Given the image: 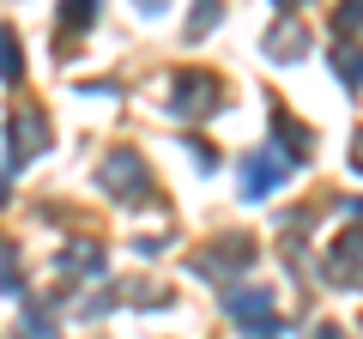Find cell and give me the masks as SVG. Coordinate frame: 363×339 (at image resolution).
<instances>
[{"mask_svg":"<svg viewBox=\"0 0 363 339\" xmlns=\"http://www.w3.org/2000/svg\"><path fill=\"white\" fill-rule=\"evenodd\" d=\"M97 176H104V188H109L116 200H140V194H145V164H140V152H109Z\"/></svg>","mask_w":363,"mask_h":339,"instance_id":"1","label":"cell"},{"mask_svg":"<svg viewBox=\"0 0 363 339\" xmlns=\"http://www.w3.org/2000/svg\"><path fill=\"white\" fill-rule=\"evenodd\" d=\"M279 176H285V164H279L272 152H248L242 157V194L248 200H267L272 188H279Z\"/></svg>","mask_w":363,"mask_h":339,"instance_id":"2","label":"cell"},{"mask_svg":"<svg viewBox=\"0 0 363 339\" xmlns=\"http://www.w3.org/2000/svg\"><path fill=\"white\" fill-rule=\"evenodd\" d=\"M327 273L339 279V285H363V230H345L333 243V255H327Z\"/></svg>","mask_w":363,"mask_h":339,"instance_id":"3","label":"cell"},{"mask_svg":"<svg viewBox=\"0 0 363 339\" xmlns=\"http://www.w3.org/2000/svg\"><path fill=\"white\" fill-rule=\"evenodd\" d=\"M43 145H49V121L30 116V109H18V116H13V170H18V164H30Z\"/></svg>","mask_w":363,"mask_h":339,"instance_id":"4","label":"cell"},{"mask_svg":"<svg viewBox=\"0 0 363 339\" xmlns=\"http://www.w3.org/2000/svg\"><path fill=\"white\" fill-rule=\"evenodd\" d=\"M176 116H188V109H194V116H206V109H218V97H212V79L206 73H182L176 79Z\"/></svg>","mask_w":363,"mask_h":339,"instance_id":"5","label":"cell"},{"mask_svg":"<svg viewBox=\"0 0 363 339\" xmlns=\"http://www.w3.org/2000/svg\"><path fill=\"white\" fill-rule=\"evenodd\" d=\"M224 303H230V315H236V321H248V327H255V321H272V297H267L260 285H248V291H230Z\"/></svg>","mask_w":363,"mask_h":339,"instance_id":"6","label":"cell"},{"mask_svg":"<svg viewBox=\"0 0 363 339\" xmlns=\"http://www.w3.org/2000/svg\"><path fill=\"white\" fill-rule=\"evenodd\" d=\"M255 261V248L248 243H230V248H212L206 261H200V273H230V267H248Z\"/></svg>","mask_w":363,"mask_h":339,"instance_id":"7","label":"cell"},{"mask_svg":"<svg viewBox=\"0 0 363 339\" xmlns=\"http://www.w3.org/2000/svg\"><path fill=\"white\" fill-rule=\"evenodd\" d=\"M0 79H6V85H18V79H25V61H18V37L6 25H0Z\"/></svg>","mask_w":363,"mask_h":339,"instance_id":"8","label":"cell"},{"mask_svg":"<svg viewBox=\"0 0 363 339\" xmlns=\"http://www.w3.org/2000/svg\"><path fill=\"white\" fill-rule=\"evenodd\" d=\"M267 55H272V61H297V55H303V30H297V25H291V30H272V37H267Z\"/></svg>","mask_w":363,"mask_h":339,"instance_id":"9","label":"cell"},{"mask_svg":"<svg viewBox=\"0 0 363 339\" xmlns=\"http://www.w3.org/2000/svg\"><path fill=\"white\" fill-rule=\"evenodd\" d=\"M333 30H339V37H357V30H363V0H339Z\"/></svg>","mask_w":363,"mask_h":339,"instance_id":"10","label":"cell"},{"mask_svg":"<svg viewBox=\"0 0 363 339\" xmlns=\"http://www.w3.org/2000/svg\"><path fill=\"white\" fill-rule=\"evenodd\" d=\"M218 18H224V6H218V0H200V6H194V18H188V37H206V30L218 25Z\"/></svg>","mask_w":363,"mask_h":339,"instance_id":"11","label":"cell"},{"mask_svg":"<svg viewBox=\"0 0 363 339\" xmlns=\"http://www.w3.org/2000/svg\"><path fill=\"white\" fill-rule=\"evenodd\" d=\"M61 18H67V30L91 25V18H97V0H67V6H61Z\"/></svg>","mask_w":363,"mask_h":339,"instance_id":"12","label":"cell"},{"mask_svg":"<svg viewBox=\"0 0 363 339\" xmlns=\"http://www.w3.org/2000/svg\"><path fill=\"white\" fill-rule=\"evenodd\" d=\"M333 67L345 73V85H363V55H351V49H333Z\"/></svg>","mask_w":363,"mask_h":339,"instance_id":"13","label":"cell"},{"mask_svg":"<svg viewBox=\"0 0 363 339\" xmlns=\"http://www.w3.org/2000/svg\"><path fill=\"white\" fill-rule=\"evenodd\" d=\"M140 13H164V0H140Z\"/></svg>","mask_w":363,"mask_h":339,"instance_id":"14","label":"cell"},{"mask_svg":"<svg viewBox=\"0 0 363 339\" xmlns=\"http://www.w3.org/2000/svg\"><path fill=\"white\" fill-rule=\"evenodd\" d=\"M315 339H339V327H321V333H315Z\"/></svg>","mask_w":363,"mask_h":339,"instance_id":"15","label":"cell"},{"mask_svg":"<svg viewBox=\"0 0 363 339\" xmlns=\"http://www.w3.org/2000/svg\"><path fill=\"white\" fill-rule=\"evenodd\" d=\"M351 164H357V170H363V140H357V152H351Z\"/></svg>","mask_w":363,"mask_h":339,"instance_id":"16","label":"cell"},{"mask_svg":"<svg viewBox=\"0 0 363 339\" xmlns=\"http://www.w3.org/2000/svg\"><path fill=\"white\" fill-rule=\"evenodd\" d=\"M279 6H303V0H279Z\"/></svg>","mask_w":363,"mask_h":339,"instance_id":"17","label":"cell"}]
</instances>
